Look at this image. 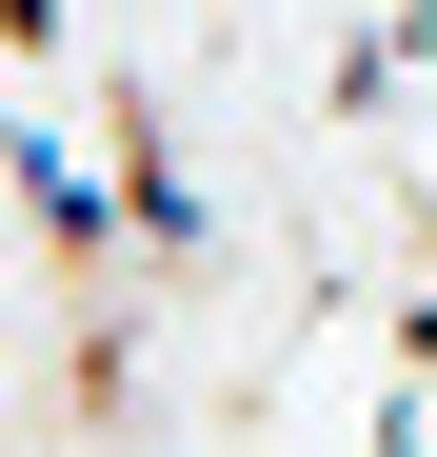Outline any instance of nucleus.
Masks as SVG:
<instances>
[{"label":"nucleus","instance_id":"1","mask_svg":"<svg viewBox=\"0 0 437 457\" xmlns=\"http://www.w3.org/2000/svg\"><path fill=\"white\" fill-rule=\"evenodd\" d=\"M100 139H120V219H139V259H199V179H179V139H160V100L120 80V120H100Z\"/></svg>","mask_w":437,"mask_h":457},{"label":"nucleus","instance_id":"2","mask_svg":"<svg viewBox=\"0 0 437 457\" xmlns=\"http://www.w3.org/2000/svg\"><path fill=\"white\" fill-rule=\"evenodd\" d=\"M0 40H21V60H40V40H60V0H0Z\"/></svg>","mask_w":437,"mask_h":457}]
</instances>
